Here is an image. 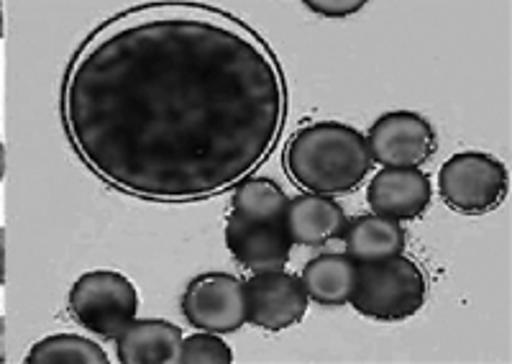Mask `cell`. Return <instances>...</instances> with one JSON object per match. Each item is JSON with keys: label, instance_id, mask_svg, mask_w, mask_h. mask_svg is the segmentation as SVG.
<instances>
[{"label": "cell", "instance_id": "6da1fadb", "mask_svg": "<svg viewBox=\"0 0 512 364\" xmlns=\"http://www.w3.org/2000/svg\"><path fill=\"white\" fill-rule=\"evenodd\" d=\"M285 116V77L262 36L190 3L118 13L82 42L62 85L82 165L159 203L236 188L272 154Z\"/></svg>", "mask_w": 512, "mask_h": 364}, {"label": "cell", "instance_id": "7a4b0ae2", "mask_svg": "<svg viewBox=\"0 0 512 364\" xmlns=\"http://www.w3.org/2000/svg\"><path fill=\"white\" fill-rule=\"evenodd\" d=\"M374 159L367 136L341 121H318L292 134L285 170L308 193L349 195L367 180Z\"/></svg>", "mask_w": 512, "mask_h": 364}, {"label": "cell", "instance_id": "3957f363", "mask_svg": "<svg viewBox=\"0 0 512 364\" xmlns=\"http://www.w3.org/2000/svg\"><path fill=\"white\" fill-rule=\"evenodd\" d=\"M287 206V193L269 177H244L236 185L226 218V247L241 267L285 270L292 252Z\"/></svg>", "mask_w": 512, "mask_h": 364}, {"label": "cell", "instance_id": "277c9868", "mask_svg": "<svg viewBox=\"0 0 512 364\" xmlns=\"http://www.w3.org/2000/svg\"><path fill=\"white\" fill-rule=\"evenodd\" d=\"M428 298L423 270L410 257L379 259L356 267L351 308L364 318L382 323H400L413 318Z\"/></svg>", "mask_w": 512, "mask_h": 364}, {"label": "cell", "instance_id": "5b68a950", "mask_svg": "<svg viewBox=\"0 0 512 364\" xmlns=\"http://www.w3.org/2000/svg\"><path fill=\"white\" fill-rule=\"evenodd\" d=\"M67 311L77 326L93 336L116 341L139 313V290L123 272L90 270L70 288Z\"/></svg>", "mask_w": 512, "mask_h": 364}, {"label": "cell", "instance_id": "8992f818", "mask_svg": "<svg viewBox=\"0 0 512 364\" xmlns=\"http://www.w3.org/2000/svg\"><path fill=\"white\" fill-rule=\"evenodd\" d=\"M510 175L500 159L487 152H459L438 170V193L461 216H484L502 206Z\"/></svg>", "mask_w": 512, "mask_h": 364}, {"label": "cell", "instance_id": "52a82bcc", "mask_svg": "<svg viewBox=\"0 0 512 364\" xmlns=\"http://www.w3.org/2000/svg\"><path fill=\"white\" fill-rule=\"evenodd\" d=\"M182 316L192 329L210 334H236L246 323L244 280L228 272H203L187 282Z\"/></svg>", "mask_w": 512, "mask_h": 364}, {"label": "cell", "instance_id": "ba28073f", "mask_svg": "<svg viewBox=\"0 0 512 364\" xmlns=\"http://www.w3.org/2000/svg\"><path fill=\"white\" fill-rule=\"evenodd\" d=\"M244 298L246 323L269 334L297 326L310 303L303 280L285 270L254 272V277L244 282Z\"/></svg>", "mask_w": 512, "mask_h": 364}, {"label": "cell", "instance_id": "9c48e42d", "mask_svg": "<svg viewBox=\"0 0 512 364\" xmlns=\"http://www.w3.org/2000/svg\"><path fill=\"white\" fill-rule=\"evenodd\" d=\"M367 144L377 165L420 167L436 152V131L420 113L390 111L374 121Z\"/></svg>", "mask_w": 512, "mask_h": 364}, {"label": "cell", "instance_id": "30bf717a", "mask_svg": "<svg viewBox=\"0 0 512 364\" xmlns=\"http://www.w3.org/2000/svg\"><path fill=\"white\" fill-rule=\"evenodd\" d=\"M431 177L420 167H382L372 177L367 190V203L377 216L392 221H413L431 206Z\"/></svg>", "mask_w": 512, "mask_h": 364}, {"label": "cell", "instance_id": "8fae6325", "mask_svg": "<svg viewBox=\"0 0 512 364\" xmlns=\"http://www.w3.org/2000/svg\"><path fill=\"white\" fill-rule=\"evenodd\" d=\"M182 329L164 318H134L116 339V357L123 364H177Z\"/></svg>", "mask_w": 512, "mask_h": 364}, {"label": "cell", "instance_id": "7c38bea8", "mask_svg": "<svg viewBox=\"0 0 512 364\" xmlns=\"http://www.w3.org/2000/svg\"><path fill=\"white\" fill-rule=\"evenodd\" d=\"M346 213L341 203L331 195L305 193L290 198L287 206V231L292 244L300 247H320L326 241L338 239L346 229Z\"/></svg>", "mask_w": 512, "mask_h": 364}, {"label": "cell", "instance_id": "4fadbf2b", "mask_svg": "<svg viewBox=\"0 0 512 364\" xmlns=\"http://www.w3.org/2000/svg\"><path fill=\"white\" fill-rule=\"evenodd\" d=\"M341 236H344L346 254L354 259L356 265L395 257L405 249V229L400 226V221L377 216V213L349 218Z\"/></svg>", "mask_w": 512, "mask_h": 364}, {"label": "cell", "instance_id": "5bb4252c", "mask_svg": "<svg viewBox=\"0 0 512 364\" xmlns=\"http://www.w3.org/2000/svg\"><path fill=\"white\" fill-rule=\"evenodd\" d=\"M356 262L346 252L320 254L300 272L308 298L323 308H341L351 300L356 282Z\"/></svg>", "mask_w": 512, "mask_h": 364}, {"label": "cell", "instance_id": "9a60e30c", "mask_svg": "<svg viewBox=\"0 0 512 364\" xmlns=\"http://www.w3.org/2000/svg\"><path fill=\"white\" fill-rule=\"evenodd\" d=\"M108 354L98 341L80 334H52L36 341L26 364H105Z\"/></svg>", "mask_w": 512, "mask_h": 364}, {"label": "cell", "instance_id": "2e32d148", "mask_svg": "<svg viewBox=\"0 0 512 364\" xmlns=\"http://www.w3.org/2000/svg\"><path fill=\"white\" fill-rule=\"evenodd\" d=\"M233 349L228 347L221 334L210 331H195L185 336L180 347V359L177 364H231Z\"/></svg>", "mask_w": 512, "mask_h": 364}, {"label": "cell", "instance_id": "e0dca14e", "mask_svg": "<svg viewBox=\"0 0 512 364\" xmlns=\"http://www.w3.org/2000/svg\"><path fill=\"white\" fill-rule=\"evenodd\" d=\"M369 0H303L308 11L318 13L323 18H349L356 16Z\"/></svg>", "mask_w": 512, "mask_h": 364}, {"label": "cell", "instance_id": "ac0fdd59", "mask_svg": "<svg viewBox=\"0 0 512 364\" xmlns=\"http://www.w3.org/2000/svg\"><path fill=\"white\" fill-rule=\"evenodd\" d=\"M6 285V229L0 226V288Z\"/></svg>", "mask_w": 512, "mask_h": 364}, {"label": "cell", "instance_id": "d6986e66", "mask_svg": "<svg viewBox=\"0 0 512 364\" xmlns=\"http://www.w3.org/2000/svg\"><path fill=\"white\" fill-rule=\"evenodd\" d=\"M6 318L0 316V364L6 362Z\"/></svg>", "mask_w": 512, "mask_h": 364}, {"label": "cell", "instance_id": "ffe728a7", "mask_svg": "<svg viewBox=\"0 0 512 364\" xmlns=\"http://www.w3.org/2000/svg\"><path fill=\"white\" fill-rule=\"evenodd\" d=\"M3 177H6V144L0 139V182H3Z\"/></svg>", "mask_w": 512, "mask_h": 364}, {"label": "cell", "instance_id": "44dd1931", "mask_svg": "<svg viewBox=\"0 0 512 364\" xmlns=\"http://www.w3.org/2000/svg\"><path fill=\"white\" fill-rule=\"evenodd\" d=\"M6 34V24H3V0H0V39Z\"/></svg>", "mask_w": 512, "mask_h": 364}]
</instances>
